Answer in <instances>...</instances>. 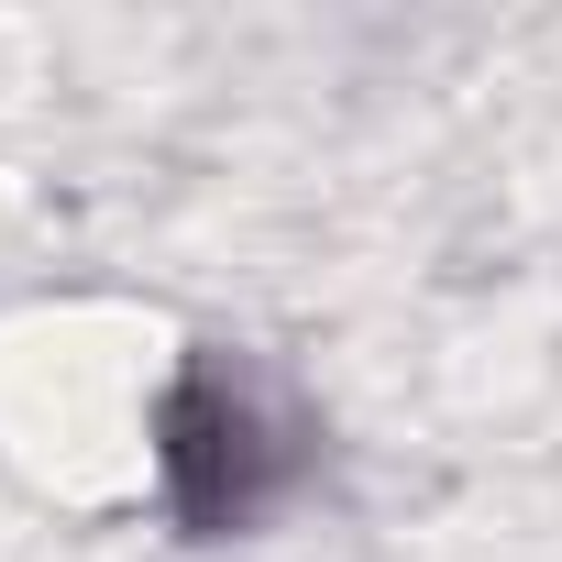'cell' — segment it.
<instances>
[{"label": "cell", "mask_w": 562, "mask_h": 562, "mask_svg": "<svg viewBox=\"0 0 562 562\" xmlns=\"http://www.w3.org/2000/svg\"><path fill=\"white\" fill-rule=\"evenodd\" d=\"M155 474H166V507L221 540V529H254L265 496L288 485V441H276V408L232 375V364H188L166 397H155Z\"/></svg>", "instance_id": "obj_1"}]
</instances>
